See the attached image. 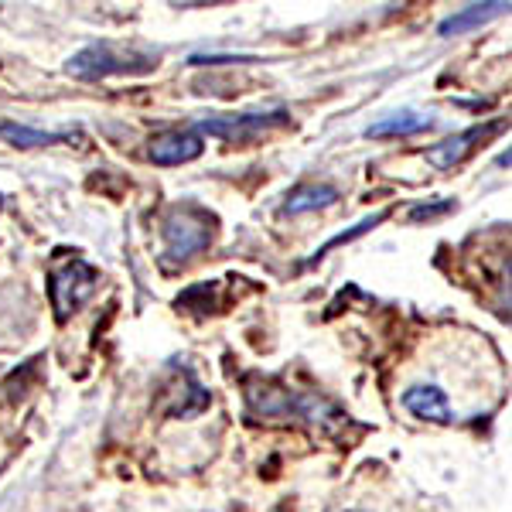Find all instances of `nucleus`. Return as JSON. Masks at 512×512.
I'll return each instance as SVG.
<instances>
[{
    "label": "nucleus",
    "instance_id": "nucleus-11",
    "mask_svg": "<svg viewBox=\"0 0 512 512\" xmlns=\"http://www.w3.org/2000/svg\"><path fill=\"white\" fill-rule=\"evenodd\" d=\"M0 137L11 140L18 147H45V144H55V140H65L69 134H48V130H28L21 123H0Z\"/></svg>",
    "mask_w": 512,
    "mask_h": 512
},
{
    "label": "nucleus",
    "instance_id": "nucleus-5",
    "mask_svg": "<svg viewBox=\"0 0 512 512\" xmlns=\"http://www.w3.org/2000/svg\"><path fill=\"white\" fill-rule=\"evenodd\" d=\"M502 127H506L502 120H492V123H485V127H472V130H465V134H454L448 140H441V144H434L424 158L431 161L434 168L451 171V168H458V164H465L468 154H472L475 147H482V140L499 134Z\"/></svg>",
    "mask_w": 512,
    "mask_h": 512
},
{
    "label": "nucleus",
    "instance_id": "nucleus-2",
    "mask_svg": "<svg viewBox=\"0 0 512 512\" xmlns=\"http://www.w3.org/2000/svg\"><path fill=\"white\" fill-rule=\"evenodd\" d=\"M164 243H168L171 260H192L195 253H202L212 243V216H205L195 205H181L164 219Z\"/></svg>",
    "mask_w": 512,
    "mask_h": 512
},
{
    "label": "nucleus",
    "instance_id": "nucleus-8",
    "mask_svg": "<svg viewBox=\"0 0 512 512\" xmlns=\"http://www.w3.org/2000/svg\"><path fill=\"white\" fill-rule=\"evenodd\" d=\"M403 407L420 420H431V424H448L451 420V403L441 386H414V390L403 393Z\"/></svg>",
    "mask_w": 512,
    "mask_h": 512
},
{
    "label": "nucleus",
    "instance_id": "nucleus-15",
    "mask_svg": "<svg viewBox=\"0 0 512 512\" xmlns=\"http://www.w3.org/2000/svg\"><path fill=\"white\" fill-rule=\"evenodd\" d=\"M0 205H4V198H0Z\"/></svg>",
    "mask_w": 512,
    "mask_h": 512
},
{
    "label": "nucleus",
    "instance_id": "nucleus-9",
    "mask_svg": "<svg viewBox=\"0 0 512 512\" xmlns=\"http://www.w3.org/2000/svg\"><path fill=\"white\" fill-rule=\"evenodd\" d=\"M335 198H338V188L325 185V181H318V185H301L291 198H287L284 212H287V216H301V212L325 209V205H332Z\"/></svg>",
    "mask_w": 512,
    "mask_h": 512
},
{
    "label": "nucleus",
    "instance_id": "nucleus-1",
    "mask_svg": "<svg viewBox=\"0 0 512 512\" xmlns=\"http://www.w3.org/2000/svg\"><path fill=\"white\" fill-rule=\"evenodd\" d=\"M158 65V55L147 52H134V48H120L110 45V41H99V45L82 48L79 55L69 59V76L96 82L106 76H130V72H151Z\"/></svg>",
    "mask_w": 512,
    "mask_h": 512
},
{
    "label": "nucleus",
    "instance_id": "nucleus-7",
    "mask_svg": "<svg viewBox=\"0 0 512 512\" xmlns=\"http://www.w3.org/2000/svg\"><path fill=\"white\" fill-rule=\"evenodd\" d=\"M509 11V0H478V4L465 7V11L451 14L448 21H441V35L451 38V35H465V31L472 28H482V24H489L495 18H502V14Z\"/></svg>",
    "mask_w": 512,
    "mask_h": 512
},
{
    "label": "nucleus",
    "instance_id": "nucleus-3",
    "mask_svg": "<svg viewBox=\"0 0 512 512\" xmlns=\"http://www.w3.org/2000/svg\"><path fill=\"white\" fill-rule=\"evenodd\" d=\"M291 123V113L274 110V113H239V117H212L198 123V134L202 137H222L229 144H253V140L277 134L280 127Z\"/></svg>",
    "mask_w": 512,
    "mask_h": 512
},
{
    "label": "nucleus",
    "instance_id": "nucleus-14",
    "mask_svg": "<svg viewBox=\"0 0 512 512\" xmlns=\"http://www.w3.org/2000/svg\"><path fill=\"white\" fill-rule=\"evenodd\" d=\"M345 512H366V509H345Z\"/></svg>",
    "mask_w": 512,
    "mask_h": 512
},
{
    "label": "nucleus",
    "instance_id": "nucleus-4",
    "mask_svg": "<svg viewBox=\"0 0 512 512\" xmlns=\"http://www.w3.org/2000/svg\"><path fill=\"white\" fill-rule=\"evenodd\" d=\"M52 304H55V315L59 321H65L72 315V311H79L82 304L89 301V297L96 294L99 287V270L89 267V263L82 260H72L65 263L62 270H55L52 274Z\"/></svg>",
    "mask_w": 512,
    "mask_h": 512
},
{
    "label": "nucleus",
    "instance_id": "nucleus-12",
    "mask_svg": "<svg viewBox=\"0 0 512 512\" xmlns=\"http://www.w3.org/2000/svg\"><path fill=\"white\" fill-rule=\"evenodd\" d=\"M386 216H390V212H373V216H369V219H362V222H355V226L352 229H345V233H338L335 239H328V243L325 246H321V250L315 253V256H311V260H308V267H315V263L321 260V256H328V253H332L335 250V246H345V243H352V239H359L362 233H369V229H376L379 226V222H383Z\"/></svg>",
    "mask_w": 512,
    "mask_h": 512
},
{
    "label": "nucleus",
    "instance_id": "nucleus-13",
    "mask_svg": "<svg viewBox=\"0 0 512 512\" xmlns=\"http://www.w3.org/2000/svg\"><path fill=\"white\" fill-rule=\"evenodd\" d=\"M454 209L451 198H444V202H434V205H417V209H410V222H434L441 216H448Z\"/></svg>",
    "mask_w": 512,
    "mask_h": 512
},
{
    "label": "nucleus",
    "instance_id": "nucleus-10",
    "mask_svg": "<svg viewBox=\"0 0 512 512\" xmlns=\"http://www.w3.org/2000/svg\"><path fill=\"white\" fill-rule=\"evenodd\" d=\"M420 130H431V120L417 117V113H396V117L373 123L366 134L379 140V137H410V134H420Z\"/></svg>",
    "mask_w": 512,
    "mask_h": 512
},
{
    "label": "nucleus",
    "instance_id": "nucleus-6",
    "mask_svg": "<svg viewBox=\"0 0 512 512\" xmlns=\"http://www.w3.org/2000/svg\"><path fill=\"white\" fill-rule=\"evenodd\" d=\"M202 134L198 130H168V134H158L147 147V158L161 168H175V164H188L202 154Z\"/></svg>",
    "mask_w": 512,
    "mask_h": 512
}]
</instances>
